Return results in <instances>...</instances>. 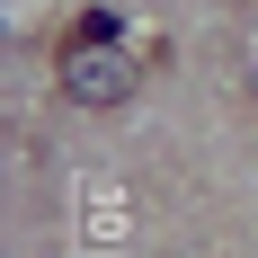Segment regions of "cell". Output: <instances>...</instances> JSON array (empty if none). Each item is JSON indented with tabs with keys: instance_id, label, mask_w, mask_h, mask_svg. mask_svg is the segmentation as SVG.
Masks as SVG:
<instances>
[{
	"instance_id": "6da1fadb",
	"label": "cell",
	"mask_w": 258,
	"mask_h": 258,
	"mask_svg": "<svg viewBox=\"0 0 258 258\" xmlns=\"http://www.w3.org/2000/svg\"><path fill=\"white\" fill-rule=\"evenodd\" d=\"M53 80H62V98L89 107V116H116V107H134V53L107 36L98 18L80 27V36H62V53H53Z\"/></svg>"
}]
</instances>
